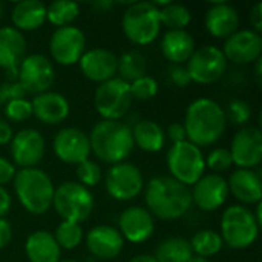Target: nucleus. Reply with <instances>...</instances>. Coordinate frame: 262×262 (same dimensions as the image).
<instances>
[{
    "instance_id": "10",
    "label": "nucleus",
    "mask_w": 262,
    "mask_h": 262,
    "mask_svg": "<svg viewBox=\"0 0 262 262\" xmlns=\"http://www.w3.org/2000/svg\"><path fill=\"white\" fill-rule=\"evenodd\" d=\"M17 81L26 94L40 95L48 92L55 81V69L52 61L41 54H31L25 57L18 66Z\"/></svg>"
},
{
    "instance_id": "30",
    "label": "nucleus",
    "mask_w": 262,
    "mask_h": 262,
    "mask_svg": "<svg viewBox=\"0 0 262 262\" xmlns=\"http://www.w3.org/2000/svg\"><path fill=\"white\" fill-rule=\"evenodd\" d=\"M154 5L160 8L161 26H166L169 31H183L192 21V12L184 5L172 2H160Z\"/></svg>"
},
{
    "instance_id": "23",
    "label": "nucleus",
    "mask_w": 262,
    "mask_h": 262,
    "mask_svg": "<svg viewBox=\"0 0 262 262\" xmlns=\"http://www.w3.org/2000/svg\"><path fill=\"white\" fill-rule=\"evenodd\" d=\"M32 114L45 124L54 126L63 123L69 115V101L64 95L58 92H45L40 95H35V98L31 101Z\"/></svg>"
},
{
    "instance_id": "17",
    "label": "nucleus",
    "mask_w": 262,
    "mask_h": 262,
    "mask_svg": "<svg viewBox=\"0 0 262 262\" xmlns=\"http://www.w3.org/2000/svg\"><path fill=\"white\" fill-rule=\"evenodd\" d=\"M11 157L21 169L35 167L45 157V140L35 129H21L11 140Z\"/></svg>"
},
{
    "instance_id": "53",
    "label": "nucleus",
    "mask_w": 262,
    "mask_h": 262,
    "mask_svg": "<svg viewBox=\"0 0 262 262\" xmlns=\"http://www.w3.org/2000/svg\"><path fill=\"white\" fill-rule=\"evenodd\" d=\"M2 14H3V6H2V3H0V18H2Z\"/></svg>"
},
{
    "instance_id": "47",
    "label": "nucleus",
    "mask_w": 262,
    "mask_h": 262,
    "mask_svg": "<svg viewBox=\"0 0 262 262\" xmlns=\"http://www.w3.org/2000/svg\"><path fill=\"white\" fill-rule=\"evenodd\" d=\"M11 203H12V201H11V196H9L8 190H6L5 187L0 186V218H3V216L9 212Z\"/></svg>"
},
{
    "instance_id": "19",
    "label": "nucleus",
    "mask_w": 262,
    "mask_h": 262,
    "mask_svg": "<svg viewBox=\"0 0 262 262\" xmlns=\"http://www.w3.org/2000/svg\"><path fill=\"white\" fill-rule=\"evenodd\" d=\"M26 54L25 35L12 26L0 28V68L8 74L9 81L17 80L18 66Z\"/></svg>"
},
{
    "instance_id": "6",
    "label": "nucleus",
    "mask_w": 262,
    "mask_h": 262,
    "mask_svg": "<svg viewBox=\"0 0 262 262\" xmlns=\"http://www.w3.org/2000/svg\"><path fill=\"white\" fill-rule=\"evenodd\" d=\"M255 215L246 206H230L221 218V238L230 249L244 250L253 246L259 233Z\"/></svg>"
},
{
    "instance_id": "34",
    "label": "nucleus",
    "mask_w": 262,
    "mask_h": 262,
    "mask_svg": "<svg viewBox=\"0 0 262 262\" xmlns=\"http://www.w3.org/2000/svg\"><path fill=\"white\" fill-rule=\"evenodd\" d=\"M80 15V6L75 2L57 0L46 6V20L57 28L71 26Z\"/></svg>"
},
{
    "instance_id": "32",
    "label": "nucleus",
    "mask_w": 262,
    "mask_h": 262,
    "mask_svg": "<svg viewBox=\"0 0 262 262\" xmlns=\"http://www.w3.org/2000/svg\"><path fill=\"white\" fill-rule=\"evenodd\" d=\"M146 68L147 63L144 55L137 51H129L123 54L117 63V72H120V78L129 84L138 80L140 77L146 75Z\"/></svg>"
},
{
    "instance_id": "12",
    "label": "nucleus",
    "mask_w": 262,
    "mask_h": 262,
    "mask_svg": "<svg viewBox=\"0 0 262 262\" xmlns=\"http://www.w3.org/2000/svg\"><path fill=\"white\" fill-rule=\"evenodd\" d=\"M104 186L107 193L118 201H130L137 198L143 187L144 180L140 169L130 163L114 164L104 177Z\"/></svg>"
},
{
    "instance_id": "46",
    "label": "nucleus",
    "mask_w": 262,
    "mask_h": 262,
    "mask_svg": "<svg viewBox=\"0 0 262 262\" xmlns=\"http://www.w3.org/2000/svg\"><path fill=\"white\" fill-rule=\"evenodd\" d=\"M250 23H252V29L258 34H261L262 31V3L258 2L252 12H250Z\"/></svg>"
},
{
    "instance_id": "2",
    "label": "nucleus",
    "mask_w": 262,
    "mask_h": 262,
    "mask_svg": "<svg viewBox=\"0 0 262 262\" xmlns=\"http://www.w3.org/2000/svg\"><path fill=\"white\" fill-rule=\"evenodd\" d=\"M144 200L150 215L164 221L183 218L193 204L189 187L172 177L152 178L146 186Z\"/></svg>"
},
{
    "instance_id": "38",
    "label": "nucleus",
    "mask_w": 262,
    "mask_h": 262,
    "mask_svg": "<svg viewBox=\"0 0 262 262\" xmlns=\"http://www.w3.org/2000/svg\"><path fill=\"white\" fill-rule=\"evenodd\" d=\"M5 115L8 120L11 121H25L32 115V106L31 101L26 98H18V100H12L9 103L5 104Z\"/></svg>"
},
{
    "instance_id": "44",
    "label": "nucleus",
    "mask_w": 262,
    "mask_h": 262,
    "mask_svg": "<svg viewBox=\"0 0 262 262\" xmlns=\"http://www.w3.org/2000/svg\"><path fill=\"white\" fill-rule=\"evenodd\" d=\"M166 135L169 137V140H170L173 144L187 140V137H186V129H184V126H183L181 123H172V124L167 127Z\"/></svg>"
},
{
    "instance_id": "1",
    "label": "nucleus",
    "mask_w": 262,
    "mask_h": 262,
    "mask_svg": "<svg viewBox=\"0 0 262 262\" xmlns=\"http://www.w3.org/2000/svg\"><path fill=\"white\" fill-rule=\"evenodd\" d=\"M227 117L224 109L212 98H196L186 111L184 129L187 141L198 146H212L226 132Z\"/></svg>"
},
{
    "instance_id": "20",
    "label": "nucleus",
    "mask_w": 262,
    "mask_h": 262,
    "mask_svg": "<svg viewBox=\"0 0 262 262\" xmlns=\"http://www.w3.org/2000/svg\"><path fill=\"white\" fill-rule=\"evenodd\" d=\"M118 227V232L121 233L123 239H127L134 244H140L152 236L155 230V223L154 216L147 209L134 206L126 209L120 215Z\"/></svg>"
},
{
    "instance_id": "8",
    "label": "nucleus",
    "mask_w": 262,
    "mask_h": 262,
    "mask_svg": "<svg viewBox=\"0 0 262 262\" xmlns=\"http://www.w3.org/2000/svg\"><path fill=\"white\" fill-rule=\"evenodd\" d=\"M167 167L173 180L189 187L204 175L206 158L198 146L186 140L172 144L167 152Z\"/></svg>"
},
{
    "instance_id": "18",
    "label": "nucleus",
    "mask_w": 262,
    "mask_h": 262,
    "mask_svg": "<svg viewBox=\"0 0 262 262\" xmlns=\"http://www.w3.org/2000/svg\"><path fill=\"white\" fill-rule=\"evenodd\" d=\"M192 203H195L204 212H213L224 206L229 196V186L227 181L218 175H203L195 184L193 190H190Z\"/></svg>"
},
{
    "instance_id": "35",
    "label": "nucleus",
    "mask_w": 262,
    "mask_h": 262,
    "mask_svg": "<svg viewBox=\"0 0 262 262\" xmlns=\"http://www.w3.org/2000/svg\"><path fill=\"white\" fill-rule=\"evenodd\" d=\"M58 247L64 250H72L78 247V244L83 239V229L80 224L69 223V221H61L58 227L55 229V233H52Z\"/></svg>"
},
{
    "instance_id": "29",
    "label": "nucleus",
    "mask_w": 262,
    "mask_h": 262,
    "mask_svg": "<svg viewBox=\"0 0 262 262\" xmlns=\"http://www.w3.org/2000/svg\"><path fill=\"white\" fill-rule=\"evenodd\" d=\"M132 130L134 144H137L141 150L155 154L164 147L166 135L163 127L154 120H140Z\"/></svg>"
},
{
    "instance_id": "54",
    "label": "nucleus",
    "mask_w": 262,
    "mask_h": 262,
    "mask_svg": "<svg viewBox=\"0 0 262 262\" xmlns=\"http://www.w3.org/2000/svg\"><path fill=\"white\" fill-rule=\"evenodd\" d=\"M58 262H78V261H74V259H64V261H58Z\"/></svg>"
},
{
    "instance_id": "41",
    "label": "nucleus",
    "mask_w": 262,
    "mask_h": 262,
    "mask_svg": "<svg viewBox=\"0 0 262 262\" xmlns=\"http://www.w3.org/2000/svg\"><path fill=\"white\" fill-rule=\"evenodd\" d=\"M26 92L17 80L5 81L0 84V104H6L12 100L25 98Z\"/></svg>"
},
{
    "instance_id": "51",
    "label": "nucleus",
    "mask_w": 262,
    "mask_h": 262,
    "mask_svg": "<svg viewBox=\"0 0 262 262\" xmlns=\"http://www.w3.org/2000/svg\"><path fill=\"white\" fill-rule=\"evenodd\" d=\"M112 5H114L112 2H97V3H94V6H95V8H101L103 11H104V9H107V8H111Z\"/></svg>"
},
{
    "instance_id": "45",
    "label": "nucleus",
    "mask_w": 262,
    "mask_h": 262,
    "mask_svg": "<svg viewBox=\"0 0 262 262\" xmlns=\"http://www.w3.org/2000/svg\"><path fill=\"white\" fill-rule=\"evenodd\" d=\"M11 239H12V227L5 218H0V250L5 249L11 243Z\"/></svg>"
},
{
    "instance_id": "5",
    "label": "nucleus",
    "mask_w": 262,
    "mask_h": 262,
    "mask_svg": "<svg viewBox=\"0 0 262 262\" xmlns=\"http://www.w3.org/2000/svg\"><path fill=\"white\" fill-rule=\"evenodd\" d=\"M124 35L135 45L152 43L161 31L160 8L154 2H134L127 6L121 18Z\"/></svg>"
},
{
    "instance_id": "43",
    "label": "nucleus",
    "mask_w": 262,
    "mask_h": 262,
    "mask_svg": "<svg viewBox=\"0 0 262 262\" xmlns=\"http://www.w3.org/2000/svg\"><path fill=\"white\" fill-rule=\"evenodd\" d=\"M15 177V166L9 163L6 158L0 157V186L3 187L9 181H12Z\"/></svg>"
},
{
    "instance_id": "36",
    "label": "nucleus",
    "mask_w": 262,
    "mask_h": 262,
    "mask_svg": "<svg viewBox=\"0 0 262 262\" xmlns=\"http://www.w3.org/2000/svg\"><path fill=\"white\" fill-rule=\"evenodd\" d=\"M129 88H130L132 98L140 100V101H149V100L155 98L158 94V83L155 78H152L149 75H143L138 80L132 81L129 84Z\"/></svg>"
},
{
    "instance_id": "40",
    "label": "nucleus",
    "mask_w": 262,
    "mask_h": 262,
    "mask_svg": "<svg viewBox=\"0 0 262 262\" xmlns=\"http://www.w3.org/2000/svg\"><path fill=\"white\" fill-rule=\"evenodd\" d=\"M252 118V107L244 100H233L229 104V120L238 126H244Z\"/></svg>"
},
{
    "instance_id": "49",
    "label": "nucleus",
    "mask_w": 262,
    "mask_h": 262,
    "mask_svg": "<svg viewBox=\"0 0 262 262\" xmlns=\"http://www.w3.org/2000/svg\"><path fill=\"white\" fill-rule=\"evenodd\" d=\"M129 262H157V259L152 255H137Z\"/></svg>"
},
{
    "instance_id": "33",
    "label": "nucleus",
    "mask_w": 262,
    "mask_h": 262,
    "mask_svg": "<svg viewBox=\"0 0 262 262\" xmlns=\"http://www.w3.org/2000/svg\"><path fill=\"white\" fill-rule=\"evenodd\" d=\"M223 247H224V243H223L221 235L215 230H210V229H204V230L196 232L190 241L192 252L196 253V256H201L206 259L209 256L220 253Z\"/></svg>"
},
{
    "instance_id": "9",
    "label": "nucleus",
    "mask_w": 262,
    "mask_h": 262,
    "mask_svg": "<svg viewBox=\"0 0 262 262\" xmlns=\"http://www.w3.org/2000/svg\"><path fill=\"white\" fill-rule=\"evenodd\" d=\"M132 101L129 83L117 77L101 83L94 95L95 109L103 120L120 121L129 112Z\"/></svg>"
},
{
    "instance_id": "37",
    "label": "nucleus",
    "mask_w": 262,
    "mask_h": 262,
    "mask_svg": "<svg viewBox=\"0 0 262 262\" xmlns=\"http://www.w3.org/2000/svg\"><path fill=\"white\" fill-rule=\"evenodd\" d=\"M77 178L84 187H95L101 181V167L91 160H86L77 166Z\"/></svg>"
},
{
    "instance_id": "48",
    "label": "nucleus",
    "mask_w": 262,
    "mask_h": 262,
    "mask_svg": "<svg viewBox=\"0 0 262 262\" xmlns=\"http://www.w3.org/2000/svg\"><path fill=\"white\" fill-rule=\"evenodd\" d=\"M12 137H14L12 127H11L5 120H0V146L11 143Z\"/></svg>"
},
{
    "instance_id": "7",
    "label": "nucleus",
    "mask_w": 262,
    "mask_h": 262,
    "mask_svg": "<svg viewBox=\"0 0 262 262\" xmlns=\"http://www.w3.org/2000/svg\"><path fill=\"white\" fill-rule=\"evenodd\" d=\"M52 206L63 221L80 224L91 216L94 210V196L91 190L80 183L68 181L54 190Z\"/></svg>"
},
{
    "instance_id": "25",
    "label": "nucleus",
    "mask_w": 262,
    "mask_h": 262,
    "mask_svg": "<svg viewBox=\"0 0 262 262\" xmlns=\"http://www.w3.org/2000/svg\"><path fill=\"white\" fill-rule=\"evenodd\" d=\"M229 192L244 204H258L262 200V181L258 172L252 169H236L229 181Z\"/></svg>"
},
{
    "instance_id": "4",
    "label": "nucleus",
    "mask_w": 262,
    "mask_h": 262,
    "mask_svg": "<svg viewBox=\"0 0 262 262\" xmlns=\"http://www.w3.org/2000/svg\"><path fill=\"white\" fill-rule=\"evenodd\" d=\"M14 190L20 204L32 215H43L52 207L54 184L46 172L37 167L20 169L14 177Z\"/></svg>"
},
{
    "instance_id": "28",
    "label": "nucleus",
    "mask_w": 262,
    "mask_h": 262,
    "mask_svg": "<svg viewBox=\"0 0 262 262\" xmlns=\"http://www.w3.org/2000/svg\"><path fill=\"white\" fill-rule=\"evenodd\" d=\"M46 20V6L38 0H21L14 5L11 11L12 28L17 31L38 29Z\"/></svg>"
},
{
    "instance_id": "21",
    "label": "nucleus",
    "mask_w": 262,
    "mask_h": 262,
    "mask_svg": "<svg viewBox=\"0 0 262 262\" xmlns=\"http://www.w3.org/2000/svg\"><path fill=\"white\" fill-rule=\"evenodd\" d=\"M78 63L86 78L101 84L115 77L118 58L109 49L94 48V49L84 51Z\"/></svg>"
},
{
    "instance_id": "27",
    "label": "nucleus",
    "mask_w": 262,
    "mask_h": 262,
    "mask_svg": "<svg viewBox=\"0 0 262 262\" xmlns=\"http://www.w3.org/2000/svg\"><path fill=\"white\" fill-rule=\"evenodd\" d=\"M161 51L164 57L173 64H181L189 61L195 52V40L190 32L183 31H167L161 40Z\"/></svg>"
},
{
    "instance_id": "52",
    "label": "nucleus",
    "mask_w": 262,
    "mask_h": 262,
    "mask_svg": "<svg viewBox=\"0 0 262 262\" xmlns=\"http://www.w3.org/2000/svg\"><path fill=\"white\" fill-rule=\"evenodd\" d=\"M189 262H210V261H209V259H206V258H201V256H192Z\"/></svg>"
},
{
    "instance_id": "13",
    "label": "nucleus",
    "mask_w": 262,
    "mask_h": 262,
    "mask_svg": "<svg viewBox=\"0 0 262 262\" xmlns=\"http://www.w3.org/2000/svg\"><path fill=\"white\" fill-rule=\"evenodd\" d=\"M86 49V37L77 26L57 28L49 40V51L58 64L72 66L80 61Z\"/></svg>"
},
{
    "instance_id": "42",
    "label": "nucleus",
    "mask_w": 262,
    "mask_h": 262,
    "mask_svg": "<svg viewBox=\"0 0 262 262\" xmlns=\"http://www.w3.org/2000/svg\"><path fill=\"white\" fill-rule=\"evenodd\" d=\"M169 78L173 84H177L178 88H186L192 83L190 75L187 72V68L181 66V64H173L169 69Z\"/></svg>"
},
{
    "instance_id": "31",
    "label": "nucleus",
    "mask_w": 262,
    "mask_h": 262,
    "mask_svg": "<svg viewBox=\"0 0 262 262\" xmlns=\"http://www.w3.org/2000/svg\"><path fill=\"white\" fill-rule=\"evenodd\" d=\"M192 256L190 243L184 238H169L163 241L155 253L157 262H189Z\"/></svg>"
},
{
    "instance_id": "50",
    "label": "nucleus",
    "mask_w": 262,
    "mask_h": 262,
    "mask_svg": "<svg viewBox=\"0 0 262 262\" xmlns=\"http://www.w3.org/2000/svg\"><path fill=\"white\" fill-rule=\"evenodd\" d=\"M261 63H262V58H258L256 61H255V75H256V78H258V81H261Z\"/></svg>"
},
{
    "instance_id": "24",
    "label": "nucleus",
    "mask_w": 262,
    "mask_h": 262,
    "mask_svg": "<svg viewBox=\"0 0 262 262\" xmlns=\"http://www.w3.org/2000/svg\"><path fill=\"white\" fill-rule=\"evenodd\" d=\"M239 28V14L229 3H213L206 12V29L216 38H229Z\"/></svg>"
},
{
    "instance_id": "39",
    "label": "nucleus",
    "mask_w": 262,
    "mask_h": 262,
    "mask_svg": "<svg viewBox=\"0 0 262 262\" xmlns=\"http://www.w3.org/2000/svg\"><path fill=\"white\" fill-rule=\"evenodd\" d=\"M233 161H232V155L229 149L224 147H218L215 150H212L209 154V157L206 158V167H209L213 172H224L229 170L232 167Z\"/></svg>"
},
{
    "instance_id": "22",
    "label": "nucleus",
    "mask_w": 262,
    "mask_h": 262,
    "mask_svg": "<svg viewBox=\"0 0 262 262\" xmlns=\"http://www.w3.org/2000/svg\"><path fill=\"white\" fill-rule=\"evenodd\" d=\"M88 250L98 259L117 258L124 246V239L118 229L112 226H97L86 235Z\"/></svg>"
},
{
    "instance_id": "3",
    "label": "nucleus",
    "mask_w": 262,
    "mask_h": 262,
    "mask_svg": "<svg viewBox=\"0 0 262 262\" xmlns=\"http://www.w3.org/2000/svg\"><path fill=\"white\" fill-rule=\"evenodd\" d=\"M89 137L91 152L107 164L123 163L134 150L132 130L127 124L114 120H101L97 123Z\"/></svg>"
},
{
    "instance_id": "16",
    "label": "nucleus",
    "mask_w": 262,
    "mask_h": 262,
    "mask_svg": "<svg viewBox=\"0 0 262 262\" xmlns=\"http://www.w3.org/2000/svg\"><path fill=\"white\" fill-rule=\"evenodd\" d=\"M226 60L233 61L236 64H249L255 63L261 58L262 37L261 34L253 29H238L224 41V48L221 49Z\"/></svg>"
},
{
    "instance_id": "26",
    "label": "nucleus",
    "mask_w": 262,
    "mask_h": 262,
    "mask_svg": "<svg viewBox=\"0 0 262 262\" xmlns=\"http://www.w3.org/2000/svg\"><path fill=\"white\" fill-rule=\"evenodd\" d=\"M25 253L29 262H58L61 249L51 232L37 230L28 236L25 243Z\"/></svg>"
},
{
    "instance_id": "15",
    "label": "nucleus",
    "mask_w": 262,
    "mask_h": 262,
    "mask_svg": "<svg viewBox=\"0 0 262 262\" xmlns=\"http://www.w3.org/2000/svg\"><path fill=\"white\" fill-rule=\"evenodd\" d=\"M54 152L57 158L66 164H75L89 160L91 143L89 137L77 127H64L57 132L54 143Z\"/></svg>"
},
{
    "instance_id": "14",
    "label": "nucleus",
    "mask_w": 262,
    "mask_h": 262,
    "mask_svg": "<svg viewBox=\"0 0 262 262\" xmlns=\"http://www.w3.org/2000/svg\"><path fill=\"white\" fill-rule=\"evenodd\" d=\"M230 155L239 169H253L262 161V134L259 127L246 126L232 140Z\"/></svg>"
},
{
    "instance_id": "11",
    "label": "nucleus",
    "mask_w": 262,
    "mask_h": 262,
    "mask_svg": "<svg viewBox=\"0 0 262 262\" xmlns=\"http://www.w3.org/2000/svg\"><path fill=\"white\" fill-rule=\"evenodd\" d=\"M226 69L227 60L223 51L212 45L195 49L187 64L190 80L198 84H212L218 81L226 74Z\"/></svg>"
}]
</instances>
